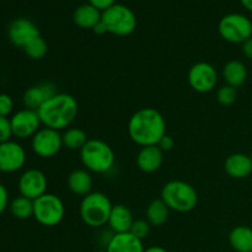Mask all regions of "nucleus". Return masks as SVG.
I'll return each instance as SVG.
<instances>
[{
  "instance_id": "obj_1",
  "label": "nucleus",
  "mask_w": 252,
  "mask_h": 252,
  "mask_svg": "<svg viewBox=\"0 0 252 252\" xmlns=\"http://www.w3.org/2000/svg\"><path fill=\"white\" fill-rule=\"evenodd\" d=\"M128 134L135 144L142 148L158 145L160 139L166 134V121L155 108H140L129 118Z\"/></svg>"
},
{
  "instance_id": "obj_2",
  "label": "nucleus",
  "mask_w": 252,
  "mask_h": 252,
  "mask_svg": "<svg viewBox=\"0 0 252 252\" xmlns=\"http://www.w3.org/2000/svg\"><path fill=\"white\" fill-rule=\"evenodd\" d=\"M78 112L76 98L65 93H58L37 110L42 125L56 130L69 127L75 121Z\"/></svg>"
},
{
  "instance_id": "obj_3",
  "label": "nucleus",
  "mask_w": 252,
  "mask_h": 252,
  "mask_svg": "<svg viewBox=\"0 0 252 252\" xmlns=\"http://www.w3.org/2000/svg\"><path fill=\"white\" fill-rule=\"evenodd\" d=\"M161 199L171 211L187 213L196 208L198 203V193L189 182L172 180L162 187Z\"/></svg>"
},
{
  "instance_id": "obj_4",
  "label": "nucleus",
  "mask_w": 252,
  "mask_h": 252,
  "mask_svg": "<svg viewBox=\"0 0 252 252\" xmlns=\"http://www.w3.org/2000/svg\"><path fill=\"white\" fill-rule=\"evenodd\" d=\"M80 159L88 171L106 174L115 165V153L103 140L89 139L80 150Z\"/></svg>"
},
{
  "instance_id": "obj_5",
  "label": "nucleus",
  "mask_w": 252,
  "mask_h": 252,
  "mask_svg": "<svg viewBox=\"0 0 252 252\" xmlns=\"http://www.w3.org/2000/svg\"><path fill=\"white\" fill-rule=\"evenodd\" d=\"M113 206L110 198L102 192H91L80 203V217L86 225L101 228L110 219Z\"/></svg>"
},
{
  "instance_id": "obj_6",
  "label": "nucleus",
  "mask_w": 252,
  "mask_h": 252,
  "mask_svg": "<svg viewBox=\"0 0 252 252\" xmlns=\"http://www.w3.org/2000/svg\"><path fill=\"white\" fill-rule=\"evenodd\" d=\"M101 20L107 27L108 33L115 36H129L137 29V16L134 12L126 5L117 2L102 11Z\"/></svg>"
},
{
  "instance_id": "obj_7",
  "label": "nucleus",
  "mask_w": 252,
  "mask_h": 252,
  "mask_svg": "<svg viewBox=\"0 0 252 252\" xmlns=\"http://www.w3.org/2000/svg\"><path fill=\"white\" fill-rule=\"evenodd\" d=\"M218 32L229 43H241L252 37V21L239 12L226 14L218 24Z\"/></svg>"
},
{
  "instance_id": "obj_8",
  "label": "nucleus",
  "mask_w": 252,
  "mask_h": 252,
  "mask_svg": "<svg viewBox=\"0 0 252 252\" xmlns=\"http://www.w3.org/2000/svg\"><path fill=\"white\" fill-rule=\"evenodd\" d=\"M65 208L64 203L58 196L53 193H46L33 201V218L41 225L52 228L63 220Z\"/></svg>"
},
{
  "instance_id": "obj_9",
  "label": "nucleus",
  "mask_w": 252,
  "mask_h": 252,
  "mask_svg": "<svg viewBox=\"0 0 252 252\" xmlns=\"http://www.w3.org/2000/svg\"><path fill=\"white\" fill-rule=\"evenodd\" d=\"M32 150L34 154L43 159H49L58 154L63 145V137L59 130L52 128H41L36 134L32 137L31 142Z\"/></svg>"
},
{
  "instance_id": "obj_10",
  "label": "nucleus",
  "mask_w": 252,
  "mask_h": 252,
  "mask_svg": "<svg viewBox=\"0 0 252 252\" xmlns=\"http://www.w3.org/2000/svg\"><path fill=\"white\" fill-rule=\"evenodd\" d=\"M189 84L194 91L206 94L213 90L218 83V73L211 63L198 62L189 70Z\"/></svg>"
},
{
  "instance_id": "obj_11",
  "label": "nucleus",
  "mask_w": 252,
  "mask_h": 252,
  "mask_svg": "<svg viewBox=\"0 0 252 252\" xmlns=\"http://www.w3.org/2000/svg\"><path fill=\"white\" fill-rule=\"evenodd\" d=\"M12 128V134L19 139H27L33 137L41 129V120L37 111L24 108L15 113L10 120Z\"/></svg>"
},
{
  "instance_id": "obj_12",
  "label": "nucleus",
  "mask_w": 252,
  "mask_h": 252,
  "mask_svg": "<svg viewBox=\"0 0 252 252\" xmlns=\"http://www.w3.org/2000/svg\"><path fill=\"white\" fill-rule=\"evenodd\" d=\"M47 187L48 181L41 170L30 169L25 171L19 179L20 194L32 201L46 194Z\"/></svg>"
},
{
  "instance_id": "obj_13",
  "label": "nucleus",
  "mask_w": 252,
  "mask_h": 252,
  "mask_svg": "<svg viewBox=\"0 0 252 252\" xmlns=\"http://www.w3.org/2000/svg\"><path fill=\"white\" fill-rule=\"evenodd\" d=\"M26 162V152L16 142H5L0 144V172L11 174L24 167Z\"/></svg>"
},
{
  "instance_id": "obj_14",
  "label": "nucleus",
  "mask_w": 252,
  "mask_h": 252,
  "mask_svg": "<svg viewBox=\"0 0 252 252\" xmlns=\"http://www.w3.org/2000/svg\"><path fill=\"white\" fill-rule=\"evenodd\" d=\"M7 36L14 46L24 48L29 42L39 36V30L31 20L19 17L9 25Z\"/></svg>"
},
{
  "instance_id": "obj_15",
  "label": "nucleus",
  "mask_w": 252,
  "mask_h": 252,
  "mask_svg": "<svg viewBox=\"0 0 252 252\" xmlns=\"http://www.w3.org/2000/svg\"><path fill=\"white\" fill-rule=\"evenodd\" d=\"M58 94L57 86L52 83H41L27 89L24 94V105L26 108L37 111L44 102Z\"/></svg>"
},
{
  "instance_id": "obj_16",
  "label": "nucleus",
  "mask_w": 252,
  "mask_h": 252,
  "mask_svg": "<svg viewBox=\"0 0 252 252\" xmlns=\"http://www.w3.org/2000/svg\"><path fill=\"white\" fill-rule=\"evenodd\" d=\"M162 150L158 145L143 147L137 155V166L145 174H152L161 167L164 161Z\"/></svg>"
},
{
  "instance_id": "obj_17",
  "label": "nucleus",
  "mask_w": 252,
  "mask_h": 252,
  "mask_svg": "<svg viewBox=\"0 0 252 252\" xmlns=\"http://www.w3.org/2000/svg\"><path fill=\"white\" fill-rule=\"evenodd\" d=\"M224 170L233 179H245L252 172V160L250 155L244 153H234L224 161Z\"/></svg>"
},
{
  "instance_id": "obj_18",
  "label": "nucleus",
  "mask_w": 252,
  "mask_h": 252,
  "mask_svg": "<svg viewBox=\"0 0 252 252\" xmlns=\"http://www.w3.org/2000/svg\"><path fill=\"white\" fill-rule=\"evenodd\" d=\"M143 240L132 233L113 234L106 244V252H144Z\"/></svg>"
},
{
  "instance_id": "obj_19",
  "label": "nucleus",
  "mask_w": 252,
  "mask_h": 252,
  "mask_svg": "<svg viewBox=\"0 0 252 252\" xmlns=\"http://www.w3.org/2000/svg\"><path fill=\"white\" fill-rule=\"evenodd\" d=\"M133 223H134L133 214L128 207L123 206V204L113 206L107 223L113 234L129 233Z\"/></svg>"
},
{
  "instance_id": "obj_20",
  "label": "nucleus",
  "mask_w": 252,
  "mask_h": 252,
  "mask_svg": "<svg viewBox=\"0 0 252 252\" xmlns=\"http://www.w3.org/2000/svg\"><path fill=\"white\" fill-rule=\"evenodd\" d=\"M102 17V11L91 4L80 5L73 14V21L76 26L84 30H93Z\"/></svg>"
},
{
  "instance_id": "obj_21",
  "label": "nucleus",
  "mask_w": 252,
  "mask_h": 252,
  "mask_svg": "<svg viewBox=\"0 0 252 252\" xmlns=\"http://www.w3.org/2000/svg\"><path fill=\"white\" fill-rule=\"evenodd\" d=\"M223 78L226 85L238 89L243 86L248 79V68L241 61H229L224 65Z\"/></svg>"
},
{
  "instance_id": "obj_22",
  "label": "nucleus",
  "mask_w": 252,
  "mask_h": 252,
  "mask_svg": "<svg viewBox=\"0 0 252 252\" xmlns=\"http://www.w3.org/2000/svg\"><path fill=\"white\" fill-rule=\"evenodd\" d=\"M68 187L76 196H88L93 189V177L90 171L83 169L74 170L68 177Z\"/></svg>"
},
{
  "instance_id": "obj_23",
  "label": "nucleus",
  "mask_w": 252,
  "mask_h": 252,
  "mask_svg": "<svg viewBox=\"0 0 252 252\" xmlns=\"http://www.w3.org/2000/svg\"><path fill=\"white\" fill-rule=\"evenodd\" d=\"M229 244L236 252H252V229L245 225L235 226L229 234Z\"/></svg>"
},
{
  "instance_id": "obj_24",
  "label": "nucleus",
  "mask_w": 252,
  "mask_h": 252,
  "mask_svg": "<svg viewBox=\"0 0 252 252\" xmlns=\"http://www.w3.org/2000/svg\"><path fill=\"white\" fill-rule=\"evenodd\" d=\"M170 209L161 198L150 202L147 208V220L150 225L161 226L169 219Z\"/></svg>"
},
{
  "instance_id": "obj_25",
  "label": "nucleus",
  "mask_w": 252,
  "mask_h": 252,
  "mask_svg": "<svg viewBox=\"0 0 252 252\" xmlns=\"http://www.w3.org/2000/svg\"><path fill=\"white\" fill-rule=\"evenodd\" d=\"M11 214L17 219H29L33 217V201L24 196H19L10 203Z\"/></svg>"
},
{
  "instance_id": "obj_26",
  "label": "nucleus",
  "mask_w": 252,
  "mask_h": 252,
  "mask_svg": "<svg viewBox=\"0 0 252 252\" xmlns=\"http://www.w3.org/2000/svg\"><path fill=\"white\" fill-rule=\"evenodd\" d=\"M63 145L70 150H81L88 143V135L80 128H69L63 135Z\"/></svg>"
},
{
  "instance_id": "obj_27",
  "label": "nucleus",
  "mask_w": 252,
  "mask_h": 252,
  "mask_svg": "<svg viewBox=\"0 0 252 252\" xmlns=\"http://www.w3.org/2000/svg\"><path fill=\"white\" fill-rule=\"evenodd\" d=\"M24 51L29 58L33 59V61H39V59L46 57L47 52H48V44L41 36H38L32 39L31 42H29L24 47Z\"/></svg>"
},
{
  "instance_id": "obj_28",
  "label": "nucleus",
  "mask_w": 252,
  "mask_h": 252,
  "mask_svg": "<svg viewBox=\"0 0 252 252\" xmlns=\"http://www.w3.org/2000/svg\"><path fill=\"white\" fill-rule=\"evenodd\" d=\"M236 97H238L236 89L231 88V86L229 85L221 86V88H219V90L217 91V101L223 106L233 105L236 101Z\"/></svg>"
},
{
  "instance_id": "obj_29",
  "label": "nucleus",
  "mask_w": 252,
  "mask_h": 252,
  "mask_svg": "<svg viewBox=\"0 0 252 252\" xmlns=\"http://www.w3.org/2000/svg\"><path fill=\"white\" fill-rule=\"evenodd\" d=\"M149 231H150V224L148 223V220H144V219H138V220H134L129 233H132L133 235L137 236L138 239L143 240L144 238H147Z\"/></svg>"
},
{
  "instance_id": "obj_30",
  "label": "nucleus",
  "mask_w": 252,
  "mask_h": 252,
  "mask_svg": "<svg viewBox=\"0 0 252 252\" xmlns=\"http://www.w3.org/2000/svg\"><path fill=\"white\" fill-rule=\"evenodd\" d=\"M12 135L14 134H12V128L10 120L7 117L0 116V144L5 142H9Z\"/></svg>"
},
{
  "instance_id": "obj_31",
  "label": "nucleus",
  "mask_w": 252,
  "mask_h": 252,
  "mask_svg": "<svg viewBox=\"0 0 252 252\" xmlns=\"http://www.w3.org/2000/svg\"><path fill=\"white\" fill-rule=\"evenodd\" d=\"M14 110V101L7 94H0V116L7 117Z\"/></svg>"
},
{
  "instance_id": "obj_32",
  "label": "nucleus",
  "mask_w": 252,
  "mask_h": 252,
  "mask_svg": "<svg viewBox=\"0 0 252 252\" xmlns=\"http://www.w3.org/2000/svg\"><path fill=\"white\" fill-rule=\"evenodd\" d=\"M174 145H175L174 138L170 137V135L167 134H165L164 137L160 139V142L158 143V147H159L162 152H170V150L174 148Z\"/></svg>"
},
{
  "instance_id": "obj_33",
  "label": "nucleus",
  "mask_w": 252,
  "mask_h": 252,
  "mask_svg": "<svg viewBox=\"0 0 252 252\" xmlns=\"http://www.w3.org/2000/svg\"><path fill=\"white\" fill-rule=\"evenodd\" d=\"M89 4L95 6L100 11H105L106 9H108V7L116 4V0H89Z\"/></svg>"
},
{
  "instance_id": "obj_34",
  "label": "nucleus",
  "mask_w": 252,
  "mask_h": 252,
  "mask_svg": "<svg viewBox=\"0 0 252 252\" xmlns=\"http://www.w3.org/2000/svg\"><path fill=\"white\" fill-rule=\"evenodd\" d=\"M7 204H9V193H7V189H5L4 185L0 184V216L4 213Z\"/></svg>"
},
{
  "instance_id": "obj_35",
  "label": "nucleus",
  "mask_w": 252,
  "mask_h": 252,
  "mask_svg": "<svg viewBox=\"0 0 252 252\" xmlns=\"http://www.w3.org/2000/svg\"><path fill=\"white\" fill-rule=\"evenodd\" d=\"M243 53L246 58L252 61V37L243 43Z\"/></svg>"
},
{
  "instance_id": "obj_36",
  "label": "nucleus",
  "mask_w": 252,
  "mask_h": 252,
  "mask_svg": "<svg viewBox=\"0 0 252 252\" xmlns=\"http://www.w3.org/2000/svg\"><path fill=\"white\" fill-rule=\"evenodd\" d=\"M93 31L95 32L96 34H105V33H107V27L105 26V24H103L102 20H101V21L98 22L95 27H94Z\"/></svg>"
},
{
  "instance_id": "obj_37",
  "label": "nucleus",
  "mask_w": 252,
  "mask_h": 252,
  "mask_svg": "<svg viewBox=\"0 0 252 252\" xmlns=\"http://www.w3.org/2000/svg\"><path fill=\"white\" fill-rule=\"evenodd\" d=\"M144 252H169L166 249L161 248V246H152V248L145 249Z\"/></svg>"
},
{
  "instance_id": "obj_38",
  "label": "nucleus",
  "mask_w": 252,
  "mask_h": 252,
  "mask_svg": "<svg viewBox=\"0 0 252 252\" xmlns=\"http://www.w3.org/2000/svg\"><path fill=\"white\" fill-rule=\"evenodd\" d=\"M240 2L248 11L252 12V0H240Z\"/></svg>"
},
{
  "instance_id": "obj_39",
  "label": "nucleus",
  "mask_w": 252,
  "mask_h": 252,
  "mask_svg": "<svg viewBox=\"0 0 252 252\" xmlns=\"http://www.w3.org/2000/svg\"><path fill=\"white\" fill-rule=\"evenodd\" d=\"M250 158H251V160H252V153L250 154Z\"/></svg>"
}]
</instances>
